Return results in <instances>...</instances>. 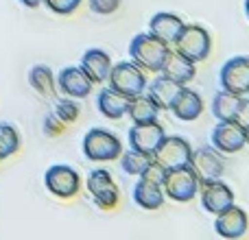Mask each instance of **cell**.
Instances as JSON below:
<instances>
[{
	"mask_svg": "<svg viewBox=\"0 0 249 240\" xmlns=\"http://www.w3.org/2000/svg\"><path fill=\"white\" fill-rule=\"evenodd\" d=\"M22 4H24V7H29V9H37L39 4L44 2V0H20Z\"/></svg>",
	"mask_w": 249,
	"mask_h": 240,
	"instance_id": "34",
	"label": "cell"
},
{
	"mask_svg": "<svg viewBox=\"0 0 249 240\" xmlns=\"http://www.w3.org/2000/svg\"><path fill=\"white\" fill-rule=\"evenodd\" d=\"M164 175H166V171H164L162 166H158L155 162H151L149 166L142 171V175H140V179H146V181H153V184H160L162 186V179H164Z\"/></svg>",
	"mask_w": 249,
	"mask_h": 240,
	"instance_id": "32",
	"label": "cell"
},
{
	"mask_svg": "<svg viewBox=\"0 0 249 240\" xmlns=\"http://www.w3.org/2000/svg\"><path fill=\"white\" fill-rule=\"evenodd\" d=\"M53 114H55V116L59 118L61 122L70 124V122H74V120L79 118V114H81V107H79L77 101H72V99L68 96V99L57 101V103H55V109H53Z\"/></svg>",
	"mask_w": 249,
	"mask_h": 240,
	"instance_id": "28",
	"label": "cell"
},
{
	"mask_svg": "<svg viewBox=\"0 0 249 240\" xmlns=\"http://www.w3.org/2000/svg\"><path fill=\"white\" fill-rule=\"evenodd\" d=\"M247 227H249V216L243 207H238L236 203L230 206L228 210L219 212L216 214V221H214V232L223 238H241L247 234Z\"/></svg>",
	"mask_w": 249,
	"mask_h": 240,
	"instance_id": "15",
	"label": "cell"
},
{
	"mask_svg": "<svg viewBox=\"0 0 249 240\" xmlns=\"http://www.w3.org/2000/svg\"><path fill=\"white\" fill-rule=\"evenodd\" d=\"M94 83L90 81L81 66H66L57 74V90H61L70 99H88L92 94Z\"/></svg>",
	"mask_w": 249,
	"mask_h": 240,
	"instance_id": "14",
	"label": "cell"
},
{
	"mask_svg": "<svg viewBox=\"0 0 249 240\" xmlns=\"http://www.w3.org/2000/svg\"><path fill=\"white\" fill-rule=\"evenodd\" d=\"M127 105H129V96H124L123 92L114 90V87H103L99 92V99H96V107L109 120H121L127 114Z\"/></svg>",
	"mask_w": 249,
	"mask_h": 240,
	"instance_id": "20",
	"label": "cell"
},
{
	"mask_svg": "<svg viewBox=\"0 0 249 240\" xmlns=\"http://www.w3.org/2000/svg\"><path fill=\"white\" fill-rule=\"evenodd\" d=\"M44 186L59 199H72L81 190V175L68 164H53L44 172Z\"/></svg>",
	"mask_w": 249,
	"mask_h": 240,
	"instance_id": "7",
	"label": "cell"
},
{
	"mask_svg": "<svg viewBox=\"0 0 249 240\" xmlns=\"http://www.w3.org/2000/svg\"><path fill=\"white\" fill-rule=\"evenodd\" d=\"M42 127H44V133H46V136L55 137V136H61V133H64L66 122H61V120L51 112L46 118H44V124H42Z\"/></svg>",
	"mask_w": 249,
	"mask_h": 240,
	"instance_id": "31",
	"label": "cell"
},
{
	"mask_svg": "<svg viewBox=\"0 0 249 240\" xmlns=\"http://www.w3.org/2000/svg\"><path fill=\"white\" fill-rule=\"evenodd\" d=\"M107 81H109V87L123 92L129 99L146 92V83H149L144 70L138 64H133V61H118V64H114L112 70H109Z\"/></svg>",
	"mask_w": 249,
	"mask_h": 240,
	"instance_id": "5",
	"label": "cell"
},
{
	"mask_svg": "<svg viewBox=\"0 0 249 240\" xmlns=\"http://www.w3.org/2000/svg\"><path fill=\"white\" fill-rule=\"evenodd\" d=\"M219 81H221V90L245 96L249 92V57L236 55L225 61L221 66Z\"/></svg>",
	"mask_w": 249,
	"mask_h": 240,
	"instance_id": "9",
	"label": "cell"
},
{
	"mask_svg": "<svg viewBox=\"0 0 249 240\" xmlns=\"http://www.w3.org/2000/svg\"><path fill=\"white\" fill-rule=\"evenodd\" d=\"M171 112L175 114V118L184 120V122H193L203 114V101L195 90L184 86L179 90V94L175 96V101H173Z\"/></svg>",
	"mask_w": 249,
	"mask_h": 240,
	"instance_id": "18",
	"label": "cell"
},
{
	"mask_svg": "<svg viewBox=\"0 0 249 240\" xmlns=\"http://www.w3.org/2000/svg\"><path fill=\"white\" fill-rule=\"evenodd\" d=\"M44 4L57 16H70V13H74L79 9L81 0H44Z\"/></svg>",
	"mask_w": 249,
	"mask_h": 240,
	"instance_id": "29",
	"label": "cell"
},
{
	"mask_svg": "<svg viewBox=\"0 0 249 240\" xmlns=\"http://www.w3.org/2000/svg\"><path fill=\"white\" fill-rule=\"evenodd\" d=\"M164 127L158 120L151 122H133V127L129 129L127 137H129V149L140 151V153L153 155V151L158 149V144L164 140Z\"/></svg>",
	"mask_w": 249,
	"mask_h": 240,
	"instance_id": "12",
	"label": "cell"
},
{
	"mask_svg": "<svg viewBox=\"0 0 249 240\" xmlns=\"http://www.w3.org/2000/svg\"><path fill=\"white\" fill-rule=\"evenodd\" d=\"M181 87H184L181 83L171 81V79L164 77V74H160L158 79H153L151 83H146L149 96L158 103V107L162 109V112H171V105H173V101H175V96L179 94Z\"/></svg>",
	"mask_w": 249,
	"mask_h": 240,
	"instance_id": "21",
	"label": "cell"
},
{
	"mask_svg": "<svg viewBox=\"0 0 249 240\" xmlns=\"http://www.w3.org/2000/svg\"><path fill=\"white\" fill-rule=\"evenodd\" d=\"M86 188L101 210H114L118 206V197L121 194H118L116 181L112 179L109 171H105V168H96V171H92L88 175Z\"/></svg>",
	"mask_w": 249,
	"mask_h": 240,
	"instance_id": "8",
	"label": "cell"
},
{
	"mask_svg": "<svg viewBox=\"0 0 249 240\" xmlns=\"http://www.w3.org/2000/svg\"><path fill=\"white\" fill-rule=\"evenodd\" d=\"M212 146L219 153H238L243 146H247L245 140V129L236 122V120H219L216 127L212 129Z\"/></svg>",
	"mask_w": 249,
	"mask_h": 240,
	"instance_id": "11",
	"label": "cell"
},
{
	"mask_svg": "<svg viewBox=\"0 0 249 240\" xmlns=\"http://www.w3.org/2000/svg\"><path fill=\"white\" fill-rule=\"evenodd\" d=\"M164 190L160 184H153V181L146 179H138L136 186H133V201H136L138 207L142 210H160L164 206Z\"/></svg>",
	"mask_w": 249,
	"mask_h": 240,
	"instance_id": "22",
	"label": "cell"
},
{
	"mask_svg": "<svg viewBox=\"0 0 249 240\" xmlns=\"http://www.w3.org/2000/svg\"><path fill=\"white\" fill-rule=\"evenodd\" d=\"M160 72H162L164 77H168L171 81L186 86V83H190L195 79V74H197V64L190 61L188 57H184L179 51H175V48H168Z\"/></svg>",
	"mask_w": 249,
	"mask_h": 240,
	"instance_id": "16",
	"label": "cell"
},
{
	"mask_svg": "<svg viewBox=\"0 0 249 240\" xmlns=\"http://www.w3.org/2000/svg\"><path fill=\"white\" fill-rule=\"evenodd\" d=\"M160 112L162 109L158 107V103L146 92H142V94H136L129 99L127 114L124 116L131 118V122H151V120H158Z\"/></svg>",
	"mask_w": 249,
	"mask_h": 240,
	"instance_id": "23",
	"label": "cell"
},
{
	"mask_svg": "<svg viewBox=\"0 0 249 240\" xmlns=\"http://www.w3.org/2000/svg\"><path fill=\"white\" fill-rule=\"evenodd\" d=\"M88 2H90L92 13L96 16H109L121 7V0H88Z\"/></svg>",
	"mask_w": 249,
	"mask_h": 240,
	"instance_id": "30",
	"label": "cell"
},
{
	"mask_svg": "<svg viewBox=\"0 0 249 240\" xmlns=\"http://www.w3.org/2000/svg\"><path fill=\"white\" fill-rule=\"evenodd\" d=\"M168 48H171V44L162 42L153 33H138L129 44V55H131L133 64H138L144 72L146 70L149 72H160Z\"/></svg>",
	"mask_w": 249,
	"mask_h": 240,
	"instance_id": "1",
	"label": "cell"
},
{
	"mask_svg": "<svg viewBox=\"0 0 249 240\" xmlns=\"http://www.w3.org/2000/svg\"><path fill=\"white\" fill-rule=\"evenodd\" d=\"M29 83L39 96H46V99H55L57 94V79L53 74V70L48 66H33L29 70Z\"/></svg>",
	"mask_w": 249,
	"mask_h": 240,
	"instance_id": "24",
	"label": "cell"
},
{
	"mask_svg": "<svg viewBox=\"0 0 249 240\" xmlns=\"http://www.w3.org/2000/svg\"><path fill=\"white\" fill-rule=\"evenodd\" d=\"M238 124H241L243 129H249V99H243L241 101V107H238L236 116H234Z\"/></svg>",
	"mask_w": 249,
	"mask_h": 240,
	"instance_id": "33",
	"label": "cell"
},
{
	"mask_svg": "<svg viewBox=\"0 0 249 240\" xmlns=\"http://www.w3.org/2000/svg\"><path fill=\"white\" fill-rule=\"evenodd\" d=\"M199 184L201 181L195 175L193 168L179 166V168H173V171H166V175L162 179V190H164V197H168L171 201L188 203L199 194Z\"/></svg>",
	"mask_w": 249,
	"mask_h": 240,
	"instance_id": "3",
	"label": "cell"
},
{
	"mask_svg": "<svg viewBox=\"0 0 249 240\" xmlns=\"http://www.w3.org/2000/svg\"><path fill=\"white\" fill-rule=\"evenodd\" d=\"M83 153L92 162H114L121 157L123 144L107 129H90L83 136Z\"/></svg>",
	"mask_w": 249,
	"mask_h": 240,
	"instance_id": "4",
	"label": "cell"
},
{
	"mask_svg": "<svg viewBox=\"0 0 249 240\" xmlns=\"http://www.w3.org/2000/svg\"><path fill=\"white\" fill-rule=\"evenodd\" d=\"M190 153H193V146L188 140H184L181 136H164V140L153 151L151 159L158 166H162L164 171H173L179 166H188Z\"/></svg>",
	"mask_w": 249,
	"mask_h": 240,
	"instance_id": "6",
	"label": "cell"
},
{
	"mask_svg": "<svg viewBox=\"0 0 249 240\" xmlns=\"http://www.w3.org/2000/svg\"><path fill=\"white\" fill-rule=\"evenodd\" d=\"M188 166L195 171V175L199 177V181H208V179H219L223 175V159H221L219 151L214 146H199L193 149L190 153V162Z\"/></svg>",
	"mask_w": 249,
	"mask_h": 240,
	"instance_id": "13",
	"label": "cell"
},
{
	"mask_svg": "<svg viewBox=\"0 0 249 240\" xmlns=\"http://www.w3.org/2000/svg\"><path fill=\"white\" fill-rule=\"evenodd\" d=\"M181 26H184V20H181L177 13L160 11L149 20V33H153L155 37H160L162 42L173 44L175 37L179 35Z\"/></svg>",
	"mask_w": 249,
	"mask_h": 240,
	"instance_id": "19",
	"label": "cell"
},
{
	"mask_svg": "<svg viewBox=\"0 0 249 240\" xmlns=\"http://www.w3.org/2000/svg\"><path fill=\"white\" fill-rule=\"evenodd\" d=\"M20 149V133L13 124L0 122V162L11 157Z\"/></svg>",
	"mask_w": 249,
	"mask_h": 240,
	"instance_id": "27",
	"label": "cell"
},
{
	"mask_svg": "<svg viewBox=\"0 0 249 240\" xmlns=\"http://www.w3.org/2000/svg\"><path fill=\"white\" fill-rule=\"evenodd\" d=\"M247 94H249V92H247Z\"/></svg>",
	"mask_w": 249,
	"mask_h": 240,
	"instance_id": "37",
	"label": "cell"
},
{
	"mask_svg": "<svg viewBox=\"0 0 249 240\" xmlns=\"http://www.w3.org/2000/svg\"><path fill=\"white\" fill-rule=\"evenodd\" d=\"M173 48L179 51L184 57H188L190 61L199 64V61H206L210 57L212 51V35L206 26L201 24H186L181 26L179 35L173 42Z\"/></svg>",
	"mask_w": 249,
	"mask_h": 240,
	"instance_id": "2",
	"label": "cell"
},
{
	"mask_svg": "<svg viewBox=\"0 0 249 240\" xmlns=\"http://www.w3.org/2000/svg\"><path fill=\"white\" fill-rule=\"evenodd\" d=\"M241 101H243L241 94H234V92H228V90L216 92L214 99H212V114H214V118L234 120L238 107H241Z\"/></svg>",
	"mask_w": 249,
	"mask_h": 240,
	"instance_id": "25",
	"label": "cell"
},
{
	"mask_svg": "<svg viewBox=\"0 0 249 240\" xmlns=\"http://www.w3.org/2000/svg\"><path fill=\"white\" fill-rule=\"evenodd\" d=\"M121 168L127 175H136V177H140L142 175V171H144L146 166H149L153 159H151V155H146V153H140V151H133V149H129L127 153H121Z\"/></svg>",
	"mask_w": 249,
	"mask_h": 240,
	"instance_id": "26",
	"label": "cell"
},
{
	"mask_svg": "<svg viewBox=\"0 0 249 240\" xmlns=\"http://www.w3.org/2000/svg\"><path fill=\"white\" fill-rule=\"evenodd\" d=\"M245 13H247V17H249V0H245Z\"/></svg>",
	"mask_w": 249,
	"mask_h": 240,
	"instance_id": "35",
	"label": "cell"
},
{
	"mask_svg": "<svg viewBox=\"0 0 249 240\" xmlns=\"http://www.w3.org/2000/svg\"><path fill=\"white\" fill-rule=\"evenodd\" d=\"M112 66H114L112 57H109L105 51H101V48H90V51H86L81 57V68H83V72L90 77L92 83L107 81Z\"/></svg>",
	"mask_w": 249,
	"mask_h": 240,
	"instance_id": "17",
	"label": "cell"
},
{
	"mask_svg": "<svg viewBox=\"0 0 249 240\" xmlns=\"http://www.w3.org/2000/svg\"><path fill=\"white\" fill-rule=\"evenodd\" d=\"M199 194H201L203 210L210 212V214H214V216L236 203V199H234V190L230 188L225 181H221V177L219 179L201 181V184H199Z\"/></svg>",
	"mask_w": 249,
	"mask_h": 240,
	"instance_id": "10",
	"label": "cell"
},
{
	"mask_svg": "<svg viewBox=\"0 0 249 240\" xmlns=\"http://www.w3.org/2000/svg\"><path fill=\"white\" fill-rule=\"evenodd\" d=\"M245 140H247V144H249V129H245Z\"/></svg>",
	"mask_w": 249,
	"mask_h": 240,
	"instance_id": "36",
	"label": "cell"
}]
</instances>
